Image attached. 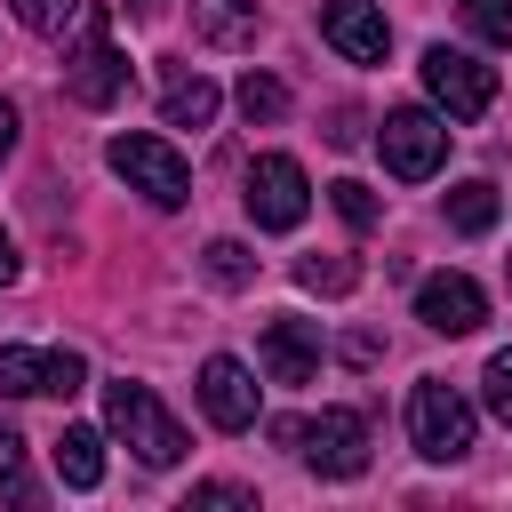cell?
I'll return each mask as SVG.
<instances>
[{"mask_svg":"<svg viewBox=\"0 0 512 512\" xmlns=\"http://www.w3.org/2000/svg\"><path fill=\"white\" fill-rule=\"evenodd\" d=\"M192 392H200V408H208V424H216V432H248V424H256V408H264V400H256V376H248L232 352L200 360V384H192Z\"/></svg>","mask_w":512,"mask_h":512,"instance_id":"11","label":"cell"},{"mask_svg":"<svg viewBox=\"0 0 512 512\" xmlns=\"http://www.w3.org/2000/svg\"><path fill=\"white\" fill-rule=\"evenodd\" d=\"M216 80L208 72H192V64H168V80H160V120L168 128H208L216 120Z\"/></svg>","mask_w":512,"mask_h":512,"instance_id":"13","label":"cell"},{"mask_svg":"<svg viewBox=\"0 0 512 512\" xmlns=\"http://www.w3.org/2000/svg\"><path fill=\"white\" fill-rule=\"evenodd\" d=\"M424 88H432V104L448 120H480L496 104V72L480 56H464V48H424Z\"/></svg>","mask_w":512,"mask_h":512,"instance_id":"7","label":"cell"},{"mask_svg":"<svg viewBox=\"0 0 512 512\" xmlns=\"http://www.w3.org/2000/svg\"><path fill=\"white\" fill-rule=\"evenodd\" d=\"M64 88H72L88 112H104V104H120V96H128V56L112 48L104 16H88V40L72 48V64H64Z\"/></svg>","mask_w":512,"mask_h":512,"instance_id":"8","label":"cell"},{"mask_svg":"<svg viewBox=\"0 0 512 512\" xmlns=\"http://www.w3.org/2000/svg\"><path fill=\"white\" fill-rule=\"evenodd\" d=\"M208 280H216V288H248V280H256V256H248L240 240H208Z\"/></svg>","mask_w":512,"mask_h":512,"instance_id":"20","label":"cell"},{"mask_svg":"<svg viewBox=\"0 0 512 512\" xmlns=\"http://www.w3.org/2000/svg\"><path fill=\"white\" fill-rule=\"evenodd\" d=\"M184 512H256V496H248V488H232V480H208V488H192V496H184Z\"/></svg>","mask_w":512,"mask_h":512,"instance_id":"24","label":"cell"},{"mask_svg":"<svg viewBox=\"0 0 512 512\" xmlns=\"http://www.w3.org/2000/svg\"><path fill=\"white\" fill-rule=\"evenodd\" d=\"M40 384H48V352L0 344V392H8V400H24V392H40Z\"/></svg>","mask_w":512,"mask_h":512,"instance_id":"17","label":"cell"},{"mask_svg":"<svg viewBox=\"0 0 512 512\" xmlns=\"http://www.w3.org/2000/svg\"><path fill=\"white\" fill-rule=\"evenodd\" d=\"M8 280H16V240L0 232V288H8Z\"/></svg>","mask_w":512,"mask_h":512,"instance_id":"30","label":"cell"},{"mask_svg":"<svg viewBox=\"0 0 512 512\" xmlns=\"http://www.w3.org/2000/svg\"><path fill=\"white\" fill-rule=\"evenodd\" d=\"M480 392H488V408H496V416L512 424V352H496V360H488V376H480Z\"/></svg>","mask_w":512,"mask_h":512,"instance_id":"27","label":"cell"},{"mask_svg":"<svg viewBox=\"0 0 512 512\" xmlns=\"http://www.w3.org/2000/svg\"><path fill=\"white\" fill-rule=\"evenodd\" d=\"M192 24L216 48H248L256 40V0H192Z\"/></svg>","mask_w":512,"mask_h":512,"instance_id":"15","label":"cell"},{"mask_svg":"<svg viewBox=\"0 0 512 512\" xmlns=\"http://www.w3.org/2000/svg\"><path fill=\"white\" fill-rule=\"evenodd\" d=\"M240 112H248V128H256V120H280V112H288V88H280L272 72H248V80H240Z\"/></svg>","mask_w":512,"mask_h":512,"instance_id":"19","label":"cell"},{"mask_svg":"<svg viewBox=\"0 0 512 512\" xmlns=\"http://www.w3.org/2000/svg\"><path fill=\"white\" fill-rule=\"evenodd\" d=\"M416 320L432 336H472L488 320V296H480L472 272H432V280H416Z\"/></svg>","mask_w":512,"mask_h":512,"instance_id":"9","label":"cell"},{"mask_svg":"<svg viewBox=\"0 0 512 512\" xmlns=\"http://www.w3.org/2000/svg\"><path fill=\"white\" fill-rule=\"evenodd\" d=\"M120 8H128V16H136V24H152V16H160V8H168V0H120Z\"/></svg>","mask_w":512,"mask_h":512,"instance_id":"29","label":"cell"},{"mask_svg":"<svg viewBox=\"0 0 512 512\" xmlns=\"http://www.w3.org/2000/svg\"><path fill=\"white\" fill-rule=\"evenodd\" d=\"M104 160H112V176H120L128 192H144L152 208H184V200H192V168H184V152H176L168 136L120 128V136L104 144Z\"/></svg>","mask_w":512,"mask_h":512,"instance_id":"2","label":"cell"},{"mask_svg":"<svg viewBox=\"0 0 512 512\" xmlns=\"http://www.w3.org/2000/svg\"><path fill=\"white\" fill-rule=\"evenodd\" d=\"M80 384H88V360H80V352H48V384H40V392H56V400H72Z\"/></svg>","mask_w":512,"mask_h":512,"instance_id":"26","label":"cell"},{"mask_svg":"<svg viewBox=\"0 0 512 512\" xmlns=\"http://www.w3.org/2000/svg\"><path fill=\"white\" fill-rule=\"evenodd\" d=\"M272 440H288L320 480H360V472H368V424H360V408L288 416V424H272Z\"/></svg>","mask_w":512,"mask_h":512,"instance_id":"1","label":"cell"},{"mask_svg":"<svg viewBox=\"0 0 512 512\" xmlns=\"http://www.w3.org/2000/svg\"><path fill=\"white\" fill-rule=\"evenodd\" d=\"M376 152H384V168H392L400 184H424V176H440V160H448V120L424 112V104H400V112H384V128H376Z\"/></svg>","mask_w":512,"mask_h":512,"instance_id":"5","label":"cell"},{"mask_svg":"<svg viewBox=\"0 0 512 512\" xmlns=\"http://www.w3.org/2000/svg\"><path fill=\"white\" fill-rule=\"evenodd\" d=\"M8 8H16L24 32H64V24L80 16V0H8Z\"/></svg>","mask_w":512,"mask_h":512,"instance_id":"23","label":"cell"},{"mask_svg":"<svg viewBox=\"0 0 512 512\" xmlns=\"http://www.w3.org/2000/svg\"><path fill=\"white\" fill-rule=\"evenodd\" d=\"M104 424L136 448V464H152V472H168V464H184V424L152 400V384H104Z\"/></svg>","mask_w":512,"mask_h":512,"instance_id":"3","label":"cell"},{"mask_svg":"<svg viewBox=\"0 0 512 512\" xmlns=\"http://www.w3.org/2000/svg\"><path fill=\"white\" fill-rule=\"evenodd\" d=\"M16 152V104H0V160Z\"/></svg>","mask_w":512,"mask_h":512,"instance_id":"28","label":"cell"},{"mask_svg":"<svg viewBox=\"0 0 512 512\" xmlns=\"http://www.w3.org/2000/svg\"><path fill=\"white\" fill-rule=\"evenodd\" d=\"M464 8V24L488 40V48H512V0H456Z\"/></svg>","mask_w":512,"mask_h":512,"instance_id":"21","label":"cell"},{"mask_svg":"<svg viewBox=\"0 0 512 512\" xmlns=\"http://www.w3.org/2000/svg\"><path fill=\"white\" fill-rule=\"evenodd\" d=\"M320 40H328L344 64H384L392 24H384L376 0H320Z\"/></svg>","mask_w":512,"mask_h":512,"instance_id":"10","label":"cell"},{"mask_svg":"<svg viewBox=\"0 0 512 512\" xmlns=\"http://www.w3.org/2000/svg\"><path fill=\"white\" fill-rule=\"evenodd\" d=\"M328 192H336V216H344L352 232H368V224H376V192H368V184H352V176H344V184H328Z\"/></svg>","mask_w":512,"mask_h":512,"instance_id":"25","label":"cell"},{"mask_svg":"<svg viewBox=\"0 0 512 512\" xmlns=\"http://www.w3.org/2000/svg\"><path fill=\"white\" fill-rule=\"evenodd\" d=\"M352 280H360L352 256H304V264H296V288H312V296H344Z\"/></svg>","mask_w":512,"mask_h":512,"instance_id":"18","label":"cell"},{"mask_svg":"<svg viewBox=\"0 0 512 512\" xmlns=\"http://www.w3.org/2000/svg\"><path fill=\"white\" fill-rule=\"evenodd\" d=\"M56 472H64V488H96V480H104V432L64 424V440H56Z\"/></svg>","mask_w":512,"mask_h":512,"instance_id":"14","label":"cell"},{"mask_svg":"<svg viewBox=\"0 0 512 512\" xmlns=\"http://www.w3.org/2000/svg\"><path fill=\"white\" fill-rule=\"evenodd\" d=\"M256 360H264L272 384H312V368H320V328H312V320H264Z\"/></svg>","mask_w":512,"mask_h":512,"instance_id":"12","label":"cell"},{"mask_svg":"<svg viewBox=\"0 0 512 512\" xmlns=\"http://www.w3.org/2000/svg\"><path fill=\"white\" fill-rule=\"evenodd\" d=\"M0 488H8L16 504H40V488H32V472H24V440H16V432H0Z\"/></svg>","mask_w":512,"mask_h":512,"instance_id":"22","label":"cell"},{"mask_svg":"<svg viewBox=\"0 0 512 512\" xmlns=\"http://www.w3.org/2000/svg\"><path fill=\"white\" fill-rule=\"evenodd\" d=\"M496 208H504V200H496V184H488V176L448 184V224H456V232H488V224H496Z\"/></svg>","mask_w":512,"mask_h":512,"instance_id":"16","label":"cell"},{"mask_svg":"<svg viewBox=\"0 0 512 512\" xmlns=\"http://www.w3.org/2000/svg\"><path fill=\"white\" fill-rule=\"evenodd\" d=\"M408 440H416L424 464H456V456H472V400H464L448 376H424V384L408 392Z\"/></svg>","mask_w":512,"mask_h":512,"instance_id":"4","label":"cell"},{"mask_svg":"<svg viewBox=\"0 0 512 512\" xmlns=\"http://www.w3.org/2000/svg\"><path fill=\"white\" fill-rule=\"evenodd\" d=\"M248 216H256V232H296L304 224V208H312V184H304V168L288 160V152H264L256 168H248Z\"/></svg>","mask_w":512,"mask_h":512,"instance_id":"6","label":"cell"}]
</instances>
